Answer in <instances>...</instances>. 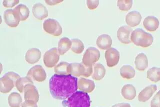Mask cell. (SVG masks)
<instances>
[{
	"instance_id": "1",
	"label": "cell",
	"mask_w": 160,
	"mask_h": 107,
	"mask_svg": "<svg viewBox=\"0 0 160 107\" xmlns=\"http://www.w3.org/2000/svg\"><path fill=\"white\" fill-rule=\"evenodd\" d=\"M78 78L72 75L54 74L49 81L50 92L55 99L65 100L78 89Z\"/></svg>"
},
{
	"instance_id": "2",
	"label": "cell",
	"mask_w": 160,
	"mask_h": 107,
	"mask_svg": "<svg viewBox=\"0 0 160 107\" xmlns=\"http://www.w3.org/2000/svg\"><path fill=\"white\" fill-rule=\"evenodd\" d=\"M91 101L90 96L87 93L77 91L68 98L64 100L62 104L67 107H90Z\"/></svg>"
},
{
	"instance_id": "3",
	"label": "cell",
	"mask_w": 160,
	"mask_h": 107,
	"mask_svg": "<svg viewBox=\"0 0 160 107\" xmlns=\"http://www.w3.org/2000/svg\"><path fill=\"white\" fill-rule=\"evenodd\" d=\"M131 40L137 46L147 48L151 46L154 41V38L151 34L142 29L137 28L132 33Z\"/></svg>"
},
{
	"instance_id": "4",
	"label": "cell",
	"mask_w": 160,
	"mask_h": 107,
	"mask_svg": "<svg viewBox=\"0 0 160 107\" xmlns=\"http://www.w3.org/2000/svg\"><path fill=\"white\" fill-rule=\"evenodd\" d=\"M21 78L20 75L14 72H8L0 79V91L2 93L7 94L16 86L17 80Z\"/></svg>"
},
{
	"instance_id": "5",
	"label": "cell",
	"mask_w": 160,
	"mask_h": 107,
	"mask_svg": "<svg viewBox=\"0 0 160 107\" xmlns=\"http://www.w3.org/2000/svg\"><path fill=\"white\" fill-rule=\"evenodd\" d=\"M92 67H87L82 63L70 64V74L74 77H89L92 75Z\"/></svg>"
},
{
	"instance_id": "6",
	"label": "cell",
	"mask_w": 160,
	"mask_h": 107,
	"mask_svg": "<svg viewBox=\"0 0 160 107\" xmlns=\"http://www.w3.org/2000/svg\"><path fill=\"white\" fill-rule=\"evenodd\" d=\"M43 29L47 33L53 36H60L62 33V28L60 23L55 19H49L45 20L43 23Z\"/></svg>"
},
{
	"instance_id": "7",
	"label": "cell",
	"mask_w": 160,
	"mask_h": 107,
	"mask_svg": "<svg viewBox=\"0 0 160 107\" xmlns=\"http://www.w3.org/2000/svg\"><path fill=\"white\" fill-rule=\"evenodd\" d=\"M100 51L97 48L89 47L84 53L82 59V63L87 67H92L100 58Z\"/></svg>"
},
{
	"instance_id": "8",
	"label": "cell",
	"mask_w": 160,
	"mask_h": 107,
	"mask_svg": "<svg viewBox=\"0 0 160 107\" xmlns=\"http://www.w3.org/2000/svg\"><path fill=\"white\" fill-rule=\"evenodd\" d=\"M60 55L57 48H53L48 50L43 57V62L47 67H54L59 62Z\"/></svg>"
},
{
	"instance_id": "9",
	"label": "cell",
	"mask_w": 160,
	"mask_h": 107,
	"mask_svg": "<svg viewBox=\"0 0 160 107\" xmlns=\"http://www.w3.org/2000/svg\"><path fill=\"white\" fill-rule=\"evenodd\" d=\"M27 76L34 81L42 82L46 79L47 74L42 66L38 65L30 69Z\"/></svg>"
},
{
	"instance_id": "10",
	"label": "cell",
	"mask_w": 160,
	"mask_h": 107,
	"mask_svg": "<svg viewBox=\"0 0 160 107\" xmlns=\"http://www.w3.org/2000/svg\"><path fill=\"white\" fill-rule=\"evenodd\" d=\"M105 58L107 66L110 68L114 67L119 63L120 52L117 49L111 48L105 52Z\"/></svg>"
},
{
	"instance_id": "11",
	"label": "cell",
	"mask_w": 160,
	"mask_h": 107,
	"mask_svg": "<svg viewBox=\"0 0 160 107\" xmlns=\"http://www.w3.org/2000/svg\"><path fill=\"white\" fill-rule=\"evenodd\" d=\"M25 101L37 103L39 101L40 96L36 87L33 84H29L24 90Z\"/></svg>"
},
{
	"instance_id": "12",
	"label": "cell",
	"mask_w": 160,
	"mask_h": 107,
	"mask_svg": "<svg viewBox=\"0 0 160 107\" xmlns=\"http://www.w3.org/2000/svg\"><path fill=\"white\" fill-rule=\"evenodd\" d=\"M133 30L127 26L120 27L117 31V38L122 44H129L131 43V36Z\"/></svg>"
},
{
	"instance_id": "13",
	"label": "cell",
	"mask_w": 160,
	"mask_h": 107,
	"mask_svg": "<svg viewBox=\"0 0 160 107\" xmlns=\"http://www.w3.org/2000/svg\"><path fill=\"white\" fill-rule=\"evenodd\" d=\"M32 12L34 17L39 20H43L49 16V12L47 8L40 3L34 4Z\"/></svg>"
},
{
	"instance_id": "14",
	"label": "cell",
	"mask_w": 160,
	"mask_h": 107,
	"mask_svg": "<svg viewBox=\"0 0 160 107\" xmlns=\"http://www.w3.org/2000/svg\"><path fill=\"white\" fill-rule=\"evenodd\" d=\"M95 88L94 81L84 78H81L78 81V89L80 91L90 93L92 92Z\"/></svg>"
},
{
	"instance_id": "15",
	"label": "cell",
	"mask_w": 160,
	"mask_h": 107,
	"mask_svg": "<svg viewBox=\"0 0 160 107\" xmlns=\"http://www.w3.org/2000/svg\"><path fill=\"white\" fill-rule=\"evenodd\" d=\"M157 90L156 85H151L142 90L138 95V100L141 102H146L152 97Z\"/></svg>"
},
{
	"instance_id": "16",
	"label": "cell",
	"mask_w": 160,
	"mask_h": 107,
	"mask_svg": "<svg viewBox=\"0 0 160 107\" xmlns=\"http://www.w3.org/2000/svg\"><path fill=\"white\" fill-rule=\"evenodd\" d=\"M14 14L17 19L20 21H25L29 18L30 10L27 6L24 4H20L14 9Z\"/></svg>"
},
{
	"instance_id": "17",
	"label": "cell",
	"mask_w": 160,
	"mask_h": 107,
	"mask_svg": "<svg viewBox=\"0 0 160 107\" xmlns=\"http://www.w3.org/2000/svg\"><path fill=\"white\" fill-rule=\"evenodd\" d=\"M142 20V16L139 12L132 11L127 15L125 21L131 27H135L140 24Z\"/></svg>"
},
{
	"instance_id": "18",
	"label": "cell",
	"mask_w": 160,
	"mask_h": 107,
	"mask_svg": "<svg viewBox=\"0 0 160 107\" xmlns=\"http://www.w3.org/2000/svg\"><path fill=\"white\" fill-rule=\"evenodd\" d=\"M41 57V52L39 49L35 48L28 50L25 55V60L30 64H34L39 62Z\"/></svg>"
},
{
	"instance_id": "19",
	"label": "cell",
	"mask_w": 160,
	"mask_h": 107,
	"mask_svg": "<svg viewBox=\"0 0 160 107\" xmlns=\"http://www.w3.org/2000/svg\"><path fill=\"white\" fill-rule=\"evenodd\" d=\"M160 22L157 18L149 16L145 18L143 21L144 28L149 32H155L158 29Z\"/></svg>"
},
{
	"instance_id": "20",
	"label": "cell",
	"mask_w": 160,
	"mask_h": 107,
	"mask_svg": "<svg viewBox=\"0 0 160 107\" xmlns=\"http://www.w3.org/2000/svg\"><path fill=\"white\" fill-rule=\"evenodd\" d=\"M112 43V38L108 34L100 35L98 37L96 42L97 46L102 50H108L111 48Z\"/></svg>"
},
{
	"instance_id": "21",
	"label": "cell",
	"mask_w": 160,
	"mask_h": 107,
	"mask_svg": "<svg viewBox=\"0 0 160 107\" xmlns=\"http://www.w3.org/2000/svg\"><path fill=\"white\" fill-rule=\"evenodd\" d=\"M4 18L6 24L10 27H17L20 23V21L17 19L12 9H8L5 11Z\"/></svg>"
},
{
	"instance_id": "22",
	"label": "cell",
	"mask_w": 160,
	"mask_h": 107,
	"mask_svg": "<svg viewBox=\"0 0 160 107\" xmlns=\"http://www.w3.org/2000/svg\"><path fill=\"white\" fill-rule=\"evenodd\" d=\"M135 67L139 71H145L148 66V59L147 56L143 53H139L135 60Z\"/></svg>"
},
{
	"instance_id": "23",
	"label": "cell",
	"mask_w": 160,
	"mask_h": 107,
	"mask_svg": "<svg viewBox=\"0 0 160 107\" xmlns=\"http://www.w3.org/2000/svg\"><path fill=\"white\" fill-rule=\"evenodd\" d=\"M92 77L96 81H100L105 77L106 70L105 67L101 63L95 64L92 66Z\"/></svg>"
},
{
	"instance_id": "24",
	"label": "cell",
	"mask_w": 160,
	"mask_h": 107,
	"mask_svg": "<svg viewBox=\"0 0 160 107\" xmlns=\"http://www.w3.org/2000/svg\"><path fill=\"white\" fill-rule=\"evenodd\" d=\"M121 94L124 99L128 100H132L136 96V90L131 84L124 85L121 89Z\"/></svg>"
},
{
	"instance_id": "25",
	"label": "cell",
	"mask_w": 160,
	"mask_h": 107,
	"mask_svg": "<svg viewBox=\"0 0 160 107\" xmlns=\"http://www.w3.org/2000/svg\"><path fill=\"white\" fill-rule=\"evenodd\" d=\"M72 46V42L67 37H62L59 40L58 43V52L60 55H63L66 53Z\"/></svg>"
},
{
	"instance_id": "26",
	"label": "cell",
	"mask_w": 160,
	"mask_h": 107,
	"mask_svg": "<svg viewBox=\"0 0 160 107\" xmlns=\"http://www.w3.org/2000/svg\"><path fill=\"white\" fill-rule=\"evenodd\" d=\"M120 75L122 78L130 80L135 77L136 71L130 65H123L120 69Z\"/></svg>"
},
{
	"instance_id": "27",
	"label": "cell",
	"mask_w": 160,
	"mask_h": 107,
	"mask_svg": "<svg viewBox=\"0 0 160 107\" xmlns=\"http://www.w3.org/2000/svg\"><path fill=\"white\" fill-rule=\"evenodd\" d=\"M54 71L56 74L59 75H70V64L62 62L55 66Z\"/></svg>"
},
{
	"instance_id": "28",
	"label": "cell",
	"mask_w": 160,
	"mask_h": 107,
	"mask_svg": "<svg viewBox=\"0 0 160 107\" xmlns=\"http://www.w3.org/2000/svg\"><path fill=\"white\" fill-rule=\"evenodd\" d=\"M8 100L10 107H20L22 104V98L20 94L17 92L12 93Z\"/></svg>"
},
{
	"instance_id": "29",
	"label": "cell",
	"mask_w": 160,
	"mask_h": 107,
	"mask_svg": "<svg viewBox=\"0 0 160 107\" xmlns=\"http://www.w3.org/2000/svg\"><path fill=\"white\" fill-rule=\"evenodd\" d=\"M29 84H33V81L28 76L25 77H21L16 83V87L21 93L24 92V90L26 86Z\"/></svg>"
},
{
	"instance_id": "30",
	"label": "cell",
	"mask_w": 160,
	"mask_h": 107,
	"mask_svg": "<svg viewBox=\"0 0 160 107\" xmlns=\"http://www.w3.org/2000/svg\"><path fill=\"white\" fill-rule=\"evenodd\" d=\"M147 78L152 82L157 83L160 81V68L154 67L147 71Z\"/></svg>"
},
{
	"instance_id": "31",
	"label": "cell",
	"mask_w": 160,
	"mask_h": 107,
	"mask_svg": "<svg viewBox=\"0 0 160 107\" xmlns=\"http://www.w3.org/2000/svg\"><path fill=\"white\" fill-rule=\"evenodd\" d=\"M71 50L72 52L77 54H81L84 50V43L79 39H73L71 40Z\"/></svg>"
},
{
	"instance_id": "32",
	"label": "cell",
	"mask_w": 160,
	"mask_h": 107,
	"mask_svg": "<svg viewBox=\"0 0 160 107\" xmlns=\"http://www.w3.org/2000/svg\"><path fill=\"white\" fill-rule=\"evenodd\" d=\"M132 5V0H119L117 1V6L122 11H128L131 9Z\"/></svg>"
},
{
	"instance_id": "33",
	"label": "cell",
	"mask_w": 160,
	"mask_h": 107,
	"mask_svg": "<svg viewBox=\"0 0 160 107\" xmlns=\"http://www.w3.org/2000/svg\"><path fill=\"white\" fill-rule=\"evenodd\" d=\"M151 107H160V90L152 99L151 102Z\"/></svg>"
},
{
	"instance_id": "34",
	"label": "cell",
	"mask_w": 160,
	"mask_h": 107,
	"mask_svg": "<svg viewBox=\"0 0 160 107\" xmlns=\"http://www.w3.org/2000/svg\"><path fill=\"white\" fill-rule=\"evenodd\" d=\"M20 1H16V0H5L2 2V5L4 6V7L7 8H10L14 7L16 5L19 4Z\"/></svg>"
},
{
	"instance_id": "35",
	"label": "cell",
	"mask_w": 160,
	"mask_h": 107,
	"mask_svg": "<svg viewBox=\"0 0 160 107\" xmlns=\"http://www.w3.org/2000/svg\"><path fill=\"white\" fill-rule=\"evenodd\" d=\"M87 5L90 10H95L99 5V1L98 0H88L87 1Z\"/></svg>"
},
{
	"instance_id": "36",
	"label": "cell",
	"mask_w": 160,
	"mask_h": 107,
	"mask_svg": "<svg viewBox=\"0 0 160 107\" xmlns=\"http://www.w3.org/2000/svg\"><path fill=\"white\" fill-rule=\"evenodd\" d=\"M22 107H38L37 104L35 103L25 101L22 104Z\"/></svg>"
},
{
	"instance_id": "37",
	"label": "cell",
	"mask_w": 160,
	"mask_h": 107,
	"mask_svg": "<svg viewBox=\"0 0 160 107\" xmlns=\"http://www.w3.org/2000/svg\"><path fill=\"white\" fill-rule=\"evenodd\" d=\"M62 2V0H61V1H57V0H52V1H46L45 2L46 3V4L47 5H50V6H54V5H57V4H59L60 3H61Z\"/></svg>"
},
{
	"instance_id": "38",
	"label": "cell",
	"mask_w": 160,
	"mask_h": 107,
	"mask_svg": "<svg viewBox=\"0 0 160 107\" xmlns=\"http://www.w3.org/2000/svg\"><path fill=\"white\" fill-rule=\"evenodd\" d=\"M112 107H131L130 104L127 103H122L115 104L112 106Z\"/></svg>"
}]
</instances>
